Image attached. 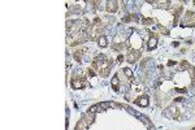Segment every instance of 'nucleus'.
I'll return each instance as SVG.
<instances>
[{"mask_svg": "<svg viewBox=\"0 0 195 130\" xmlns=\"http://www.w3.org/2000/svg\"><path fill=\"white\" fill-rule=\"evenodd\" d=\"M177 93H181V94H186L187 93V89H176Z\"/></svg>", "mask_w": 195, "mask_h": 130, "instance_id": "nucleus-19", "label": "nucleus"}, {"mask_svg": "<svg viewBox=\"0 0 195 130\" xmlns=\"http://www.w3.org/2000/svg\"><path fill=\"white\" fill-rule=\"evenodd\" d=\"M122 60H124V56H122V55H120V56H118V59H117V61H118V63H122Z\"/></svg>", "mask_w": 195, "mask_h": 130, "instance_id": "nucleus-20", "label": "nucleus"}, {"mask_svg": "<svg viewBox=\"0 0 195 130\" xmlns=\"http://www.w3.org/2000/svg\"><path fill=\"white\" fill-rule=\"evenodd\" d=\"M118 3L117 1H107V7H105V9H107V12L108 13H115L117 9H118V5H117Z\"/></svg>", "mask_w": 195, "mask_h": 130, "instance_id": "nucleus-3", "label": "nucleus"}, {"mask_svg": "<svg viewBox=\"0 0 195 130\" xmlns=\"http://www.w3.org/2000/svg\"><path fill=\"white\" fill-rule=\"evenodd\" d=\"M83 52H85V50L82 48V50H77V51L73 53V57H74V60H76V61L81 63V60H82V56H83Z\"/></svg>", "mask_w": 195, "mask_h": 130, "instance_id": "nucleus-9", "label": "nucleus"}, {"mask_svg": "<svg viewBox=\"0 0 195 130\" xmlns=\"http://www.w3.org/2000/svg\"><path fill=\"white\" fill-rule=\"evenodd\" d=\"M181 66H182V69H187V70H189L191 65L189 64V63H187L186 60H183V61H181Z\"/></svg>", "mask_w": 195, "mask_h": 130, "instance_id": "nucleus-15", "label": "nucleus"}, {"mask_svg": "<svg viewBox=\"0 0 195 130\" xmlns=\"http://www.w3.org/2000/svg\"><path fill=\"white\" fill-rule=\"evenodd\" d=\"M98 44H99L102 48H105V47H107V44H108V40H107V38H105L104 35H100V36L98 38Z\"/></svg>", "mask_w": 195, "mask_h": 130, "instance_id": "nucleus-10", "label": "nucleus"}, {"mask_svg": "<svg viewBox=\"0 0 195 130\" xmlns=\"http://www.w3.org/2000/svg\"><path fill=\"white\" fill-rule=\"evenodd\" d=\"M139 57H141V52L139 51H137V50H129V53H127V56H126V60L129 61V63H137L138 60H139Z\"/></svg>", "mask_w": 195, "mask_h": 130, "instance_id": "nucleus-1", "label": "nucleus"}, {"mask_svg": "<svg viewBox=\"0 0 195 130\" xmlns=\"http://www.w3.org/2000/svg\"><path fill=\"white\" fill-rule=\"evenodd\" d=\"M94 61H96L98 65H100V66H102L103 63H108V59H107V56H105V55H98V56L95 57V60H94Z\"/></svg>", "mask_w": 195, "mask_h": 130, "instance_id": "nucleus-8", "label": "nucleus"}, {"mask_svg": "<svg viewBox=\"0 0 195 130\" xmlns=\"http://www.w3.org/2000/svg\"><path fill=\"white\" fill-rule=\"evenodd\" d=\"M113 50H116V51H121L122 48H124V44L122 43H117V44H113V47H112Z\"/></svg>", "mask_w": 195, "mask_h": 130, "instance_id": "nucleus-16", "label": "nucleus"}, {"mask_svg": "<svg viewBox=\"0 0 195 130\" xmlns=\"http://www.w3.org/2000/svg\"><path fill=\"white\" fill-rule=\"evenodd\" d=\"M70 85H72V87L73 89H83V82L79 79V78H77V77H73L72 78V81H70Z\"/></svg>", "mask_w": 195, "mask_h": 130, "instance_id": "nucleus-4", "label": "nucleus"}, {"mask_svg": "<svg viewBox=\"0 0 195 130\" xmlns=\"http://www.w3.org/2000/svg\"><path fill=\"white\" fill-rule=\"evenodd\" d=\"M111 86H112V89L115 90V91H118V86H120V81H118V75L115 74L113 75V78H112V81H111Z\"/></svg>", "mask_w": 195, "mask_h": 130, "instance_id": "nucleus-6", "label": "nucleus"}, {"mask_svg": "<svg viewBox=\"0 0 195 130\" xmlns=\"http://www.w3.org/2000/svg\"><path fill=\"white\" fill-rule=\"evenodd\" d=\"M124 73H125L129 78H131V79H133V72H131V69H130V68H124Z\"/></svg>", "mask_w": 195, "mask_h": 130, "instance_id": "nucleus-13", "label": "nucleus"}, {"mask_svg": "<svg viewBox=\"0 0 195 130\" xmlns=\"http://www.w3.org/2000/svg\"><path fill=\"white\" fill-rule=\"evenodd\" d=\"M112 65H113V61H112V60H108L107 66H103V68H100V70H99V74H100L102 77H107V75L109 74V70H111Z\"/></svg>", "mask_w": 195, "mask_h": 130, "instance_id": "nucleus-2", "label": "nucleus"}, {"mask_svg": "<svg viewBox=\"0 0 195 130\" xmlns=\"http://www.w3.org/2000/svg\"><path fill=\"white\" fill-rule=\"evenodd\" d=\"M183 10V8L182 7H178L177 9H176V12H174V25H177V22H178V17H180V14H181V12Z\"/></svg>", "mask_w": 195, "mask_h": 130, "instance_id": "nucleus-11", "label": "nucleus"}, {"mask_svg": "<svg viewBox=\"0 0 195 130\" xmlns=\"http://www.w3.org/2000/svg\"><path fill=\"white\" fill-rule=\"evenodd\" d=\"M88 74H90V75H91V77H94V75H95V74H96V73H95V70H94V69H92V68H91V66H90V68H88Z\"/></svg>", "mask_w": 195, "mask_h": 130, "instance_id": "nucleus-18", "label": "nucleus"}, {"mask_svg": "<svg viewBox=\"0 0 195 130\" xmlns=\"http://www.w3.org/2000/svg\"><path fill=\"white\" fill-rule=\"evenodd\" d=\"M134 103L138 104V105H141V107H147L150 101H148V98L144 95V96H141V98H138V99H135Z\"/></svg>", "mask_w": 195, "mask_h": 130, "instance_id": "nucleus-5", "label": "nucleus"}, {"mask_svg": "<svg viewBox=\"0 0 195 130\" xmlns=\"http://www.w3.org/2000/svg\"><path fill=\"white\" fill-rule=\"evenodd\" d=\"M142 24L143 25H151V24H154V18H143Z\"/></svg>", "mask_w": 195, "mask_h": 130, "instance_id": "nucleus-14", "label": "nucleus"}, {"mask_svg": "<svg viewBox=\"0 0 195 130\" xmlns=\"http://www.w3.org/2000/svg\"><path fill=\"white\" fill-rule=\"evenodd\" d=\"M156 44H157V38H156V35L151 34V38H150V40H148V50H150V51L154 50L156 47Z\"/></svg>", "mask_w": 195, "mask_h": 130, "instance_id": "nucleus-7", "label": "nucleus"}, {"mask_svg": "<svg viewBox=\"0 0 195 130\" xmlns=\"http://www.w3.org/2000/svg\"><path fill=\"white\" fill-rule=\"evenodd\" d=\"M190 73H191V78L193 79H195V66H190Z\"/></svg>", "mask_w": 195, "mask_h": 130, "instance_id": "nucleus-17", "label": "nucleus"}, {"mask_svg": "<svg viewBox=\"0 0 195 130\" xmlns=\"http://www.w3.org/2000/svg\"><path fill=\"white\" fill-rule=\"evenodd\" d=\"M174 64H176V61H172V60H170V61L168 63V66H172V65H174Z\"/></svg>", "mask_w": 195, "mask_h": 130, "instance_id": "nucleus-21", "label": "nucleus"}, {"mask_svg": "<svg viewBox=\"0 0 195 130\" xmlns=\"http://www.w3.org/2000/svg\"><path fill=\"white\" fill-rule=\"evenodd\" d=\"M194 5H195V0H194Z\"/></svg>", "mask_w": 195, "mask_h": 130, "instance_id": "nucleus-22", "label": "nucleus"}, {"mask_svg": "<svg viewBox=\"0 0 195 130\" xmlns=\"http://www.w3.org/2000/svg\"><path fill=\"white\" fill-rule=\"evenodd\" d=\"M135 14H127L125 18H122V22H130L131 20H135Z\"/></svg>", "mask_w": 195, "mask_h": 130, "instance_id": "nucleus-12", "label": "nucleus"}]
</instances>
